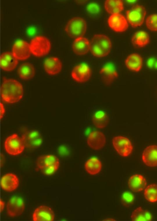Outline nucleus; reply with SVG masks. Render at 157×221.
Returning <instances> with one entry per match:
<instances>
[{
  "mask_svg": "<svg viewBox=\"0 0 157 221\" xmlns=\"http://www.w3.org/2000/svg\"><path fill=\"white\" fill-rule=\"evenodd\" d=\"M147 27L151 31H157V14H152L148 16L145 21Z\"/></svg>",
  "mask_w": 157,
  "mask_h": 221,
  "instance_id": "obj_31",
  "label": "nucleus"
},
{
  "mask_svg": "<svg viewBox=\"0 0 157 221\" xmlns=\"http://www.w3.org/2000/svg\"><path fill=\"white\" fill-rule=\"evenodd\" d=\"M144 195L146 200L150 202H157V184H151L146 187L144 191Z\"/></svg>",
  "mask_w": 157,
  "mask_h": 221,
  "instance_id": "obj_30",
  "label": "nucleus"
},
{
  "mask_svg": "<svg viewBox=\"0 0 157 221\" xmlns=\"http://www.w3.org/2000/svg\"><path fill=\"white\" fill-rule=\"evenodd\" d=\"M85 166V169L88 173L91 175H94L100 172L102 167V164L98 159L92 157L86 162Z\"/></svg>",
  "mask_w": 157,
  "mask_h": 221,
  "instance_id": "obj_28",
  "label": "nucleus"
},
{
  "mask_svg": "<svg viewBox=\"0 0 157 221\" xmlns=\"http://www.w3.org/2000/svg\"><path fill=\"white\" fill-rule=\"evenodd\" d=\"M106 142V138L104 135L98 131L91 132L88 136L87 143L91 148L95 150L102 148Z\"/></svg>",
  "mask_w": 157,
  "mask_h": 221,
  "instance_id": "obj_15",
  "label": "nucleus"
},
{
  "mask_svg": "<svg viewBox=\"0 0 157 221\" xmlns=\"http://www.w3.org/2000/svg\"><path fill=\"white\" fill-rule=\"evenodd\" d=\"M1 186L3 190L11 192L15 190L18 187L19 180L15 174L8 173L3 176L1 180Z\"/></svg>",
  "mask_w": 157,
  "mask_h": 221,
  "instance_id": "obj_16",
  "label": "nucleus"
},
{
  "mask_svg": "<svg viewBox=\"0 0 157 221\" xmlns=\"http://www.w3.org/2000/svg\"><path fill=\"white\" fill-rule=\"evenodd\" d=\"M131 217L133 221H151L152 219L151 214L141 207L137 208L133 211Z\"/></svg>",
  "mask_w": 157,
  "mask_h": 221,
  "instance_id": "obj_29",
  "label": "nucleus"
},
{
  "mask_svg": "<svg viewBox=\"0 0 157 221\" xmlns=\"http://www.w3.org/2000/svg\"><path fill=\"white\" fill-rule=\"evenodd\" d=\"M5 112V109L4 105L2 103H0V118L2 119L4 116Z\"/></svg>",
  "mask_w": 157,
  "mask_h": 221,
  "instance_id": "obj_36",
  "label": "nucleus"
},
{
  "mask_svg": "<svg viewBox=\"0 0 157 221\" xmlns=\"http://www.w3.org/2000/svg\"><path fill=\"white\" fill-rule=\"evenodd\" d=\"M57 152L60 157H65L68 156L70 153V149L68 145L63 144L60 145L57 148Z\"/></svg>",
  "mask_w": 157,
  "mask_h": 221,
  "instance_id": "obj_33",
  "label": "nucleus"
},
{
  "mask_svg": "<svg viewBox=\"0 0 157 221\" xmlns=\"http://www.w3.org/2000/svg\"><path fill=\"white\" fill-rule=\"evenodd\" d=\"M55 215L53 211L49 206L41 205L36 208L32 215L34 221H53Z\"/></svg>",
  "mask_w": 157,
  "mask_h": 221,
  "instance_id": "obj_14",
  "label": "nucleus"
},
{
  "mask_svg": "<svg viewBox=\"0 0 157 221\" xmlns=\"http://www.w3.org/2000/svg\"><path fill=\"white\" fill-rule=\"evenodd\" d=\"M125 63L126 67L129 70L138 72L141 69L143 64V58L137 53H133L126 58Z\"/></svg>",
  "mask_w": 157,
  "mask_h": 221,
  "instance_id": "obj_23",
  "label": "nucleus"
},
{
  "mask_svg": "<svg viewBox=\"0 0 157 221\" xmlns=\"http://www.w3.org/2000/svg\"><path fill=\"white\" fill-rule=\"evenodd\" d=\"M100 73L102 81L105 84L109 85L118 77V73L113 64H106L101 69Z\"/></svg>",
  "mask_w": 157,
  "mask_h": 221,
  "instance_id": "obj_19",
  "label": "nucleus"
},
{
  "mask_svg": "<svg viewBox=\"0 0 157 221\" xmlns=\"http://www.w3.org/2000/svg\"><path fill=\"white\" fill-rule=\"evenodd\" d=\"M146 14L145 7L138 4L134 5L126 12L127 21L133 28L140 26L143 24Z\"/></svg>",
  "mask_w": 157,
  "mask_h": 221,
  "instance_id": "obj_6",
  "label": "nucleus"
},
{
  "mask_svg": "<svg viewBox=\"0 0 157 221\" xmlns=\"http://www.w3.org/2000/svg\"><path fill=\"white\" fill-rule=\"evenodd\" d=\"M131 42L135 46L142 48L146 46L150 42L148 34L144 31L136 32L131 38Z\"/></svg>",
  "mask_w": 157,
  "mask_h": 221,
  "instance_id": "obj_24",
  "label": "nucleus"
},
{
  "mask_svg": "<svg viewBox=\"0 0 157 221\" xmlns=\"http://www.w3.org/2000/svg\"><path fill=\"white\" fill-rule=\"evenodd\" d=\"M142 159L147 166H157V145H151L147 147L143 152Z\"/></svg>",
  "mask_w": 157,
  "mask_h": 221,
  "instance_id": "obj_18",
  "label": "nucleus"
},
{
  "mask_svg": "<svg viewBox=\"0 0 157 221\" xmlns=\"http://www.w3.org/2000/svg\"><path fill=\"white\" fill-rule=\"evenodd\" d=\"M90 50L94 56L102 57L107 56L112 48L110 39L103 34H96L91 39Z\"/></svg>",
  "mask_w": 157,
  "mask_h": 221,
  "instance_id": "obj_2",
  "label": "nucleus"
},
{
  "mask_svg": "<svg viewBox=\"0 0 157 221\" xmlns=\"http://www.w3.org/2000/svg\"><path fill=\"white\" fill-rule=\"evenodd\" d=\"M36 170L46 176L54 174L60 166L59 159L55 155H44L39 156L36 162Z\"/></svg>",
  "mask_w": 157,
  "mask_h": 221,
  "instance_id": "obj_3",
  "label": "nucleus"
},
{
  "mask_svg": "<svg viewBox=\"0 0 157 221\" xmlns=\"http://www.w3.org/2000/svg\"><path fill=\"white\" fill-rule=\"evenodd\" d=\"M24 94L22 85L18 81L11 79L4 78L1 88V95L2 100L8 103H14L19 101Z\"/></svg>",
  "mask_w": 157,
  "mask_h": 221,
  "instance_id": "obj_1",
  "label": "nucleus"
},
{
  "mask_svg": "<svg viewBox=\"0 0 157 221\" xmlns=\"http://www.w3.org/2000/svg\"><path fill=\"white\" fill-rule=\"evenodd\" d=\"M12 53L18 60L28 59L31 53L29 44L22 40L16 41L13 45Z\"/></svg>",
  "mask_w": 157,
  "mask_h": 221,
  "instance_id": "obj_11",
  "label": "nucleus"
},
{
  "mask_svg": "<svg viewBox=\"0 0 157 221\" xmlns=\"http://www.w3.org/2000/svg\"><path fill=\"white\" fill-rule=\"evenodd\" d=\"M91 75V71L86 64L82 63L76 66L73 69L71 75L77 82H84L88 81Z\"/></svg>",
  "mask_w": 157,
  "mask_h": 221,
  "instance_id": "obj_12",
  "label": "nucleus"
},
{
  "mask_svg": "<svg viewBox=\"0 0 157 221\" xmlns=\"http://www.w3.org/2000/svg\"><path fill=\"white\" fill-rule=\"evenodd\" d=\"M25 147L29 149H34L40 147L43 141L40 132L36 130L28 131L22 136Z\"/></svg>",
  "mask_w": 157,
  "mask_h": 221,
  "instance_id": "obj_8",
  "label": "nucleus"
},
{
  "mask_svg": "<svg viewBox=\"0 0 157 221\" xmlns=\"http://www.w3.org/2000/svg\"><path fill=\"white\" fill-rule=\"evenodd\" d=\"M5 205V202L2 199H1L0 201V206H1V211L2 212L3 210Z\"/></svg>",
  "mask_w": 157,
  "mask_h": 221,
  "instance_id": "obj_37",
  "label": "nucleus"
},
{
  "mask_svg": "<svg viewBox=\"0 0 157 221\" xmlns=\"http://www.w3.org/2000/svg\"><path fill=\"white\" fill-rule=\"evenodd\" d=\"M29 44L31 53L37 57L47 54L50 52L51 47L49 40L43 36L34 37L32 39Z\"/></svg>",
  "mask_w": 157,
  "mask_h": 221,
  "instance_id": "obj_5",
  "label": "nucleus"
},
{
  "mask_svg": "<svg viewBox=\"0 0 157 221\" xmlns=\"http://www.w3.org/2000/svg\"><path fill=\"white\" fill-rule=\"evenodd\" d=\"M6 209L8 215L11 217L20 215L23 213L25 209L23 199L17 196L11 197L7 203Z\"/></svg>",
  "mask_w": 157,
  "mask_h": 221,
  "instance_id": "obj_10",
  "label": "nucleus"
},
{
  "mask_svg": "<svg viewBox=\"0 0 157 221\" xmlns=\"http://www.w3.org/2000/svg\"><path fill=\"white\" fill-rule=\"evenodd\" d=\"M13 53L10 52L3 53L0 56V67L3 70L10 71L17 67L18 61Z\"/></svg>",
  "mask_w": 157,
  "mask_h": 221,
  "instance_id": "obj_17",
  "label": "nucleus"
},
{
  "mask_svg": "<svg viewBox=\"0 0 157 221\" xmlns=\"http://www.w3.org/2000/svg\"><path fill=\"white\" fill-rule=\"evenodd\" d=\"M4 147L6 152L9 155L15 156L22 153L25 148L21 138L17 134H13L6 139Z\"/></svg>",
  "mask_w": 157,
  "mask_h": 221,
  "instance_id": "obj_7",
  "label": "nucleus"
},
{
  "mask_svg": "<svg viewBox=\"0 0 157 221\" xmlns=\"http://www.w3.org/2000/svg\"><path fill=\"white\" fill-rule=\"evenodd\" d=\"M112 143L116 150L121 156L127 157L132 152L133 146L131 142L128 139L125 137L115 136L113 138Z\"/></svg>",
  "mask_w": 157,
  "mask_h": 221,
  "instance_id": "obj_9",
  "label": "nucleus"
},
{
  "mask_svg": "<svg viewBox=\"0 0 157 221\" xmlns=\"http://www.w3.org/2000/svg\"><path fill=\"white\" fill-rule=\"evenodd\" d=\"M108 23L109 27L117 32L126 31L128 26L127 19L120 13L111 15L108 18Z\"/></svg>",
  "mask_w": 157,
  "mask_h": 221,
  "instance_id": "obj_13",
  "label": "nucleus"
},
{
  "mask_svg": "<svg viewBox=\"0 0 157 221\" xmlns=\"http://www.w3.org/2000/svg\"><path fill=\"white\" fill-rule=\"evenodd\" d=\"M147 184L145 178L140 174H135L132 176L128 181L129 188L134 192H140L144 190Z\"/></svg>",
  "mask_w": 157,
  "mask_h": 221,
  "instance_id": "obj_22",
  "label": "nucleus"
},
{
  "mask_svg": "<svg viewBox=\"0 0 157 221\" xmlns=\"http://www.w3.org/2000/svg\"><path fill=\"white\" fill-rule=\"evenodd\" d=\"M134 199L133 195L130 191H126L124 192L121 196V202L123 206L128 207L133 204Z\"/></svg>",
  "mask_w": 157,
  "mask_h": 221,
  "instance_id": "obj_32",
  "label": "nucleus"
},
{
  "mask_svg": "<svg viewBox=\"0 0 157 221\" xmlns=\"http://www.w3.org/2000/svg\"><path fill=\"white\" fill-rule=\"evenodd\" d=\"M34 66L29 62H25L21 64L18 69V73L21 79L29 80L33 78L35 74Z\"/></svg>",
  "mask_w": 157,
  "mask_h": 221,
  "instance_id": "obj_25",
  "label": "nucleus"
},
{
  "mask_svg": "<svg viewBox=\"0 0 157 221\" xmlns=\"http://www.w3.org/2000/svg\"><path fill=\"white\" fill-rule=\"evenodd\" d=\"M147 64L148 67L151 69H157V59L151 57L148 59Z\"/></svg>",
  "mask_w": 157,
  "mask_h": 221,
  "instance_id": "obj_35",
  "label": "nucleus"
},
{
  "mask_svg": "<svg viewBox=\"0 0 157 221\" xmlns=\"http://www.w3.org/2000/svg\"><path fill=\"white\" fill-rule=\"evenodd\" d=\"M72 48L75 54L79 55H84L90 50V43L87 39L81 37L75 39Z\"/></svg>",
  "mask_w": 157,
  "mask_h": 221,
  "instance_id": "obj_21",
  "label": "nucleus"
},
{
  "mask_svg": "<svg viewBox=\"0 0 157 221\" xmlns=\"http://www.w3.org/2000/svg\"><path fill=\"white\" fill-rule=\"evenodd\" d=\"M62 63L57 57H54L47 58L44 61V67L45 71L50 75H55L59 73L62 69Z\"/></svg>",
  "mask_w": 157,
  "mask_h": 221,
  "instance_id": "obj_20",
  "label": "nucleus"
},
{
  "mask_svg": "<svg viewBox=\"0 0 157 221\" xmlns=\"http://www.w3.org/2000/svg\"><path fill=\"white\" fill-rule=\"evenodd\" d=\"M106 11L112 14L120 13L124 9L123 2L121 0H107L104 2Z\"/></svg>",
  "mask_w": 157,
  "mask_h": 221,
  "instance_id": "obj_27",
  "label": "nucleus"
},
{
  "mask_svg": "<svg viewBox=\"0 0 157 221\" xmlns=\"http://www.w3.org/2000/svg\"><path fill=\"white\" fill-rule=\"evenodd\" d=\"M86 9L89 14L93 15L98 14L100 11L99 5L95 2H91L89 3L87 6Z\"/></svg>",
  "mask_w": 157,
  "mask_h": 221,
  "instance_id": "obj_34",
  "label": "nucleus"
},
{
  "mask_svg": "<svg viewBox=\"0 0 157 221\" xmlns=\"http://www.w3.org/2000/svg\"><path fill=\"white\" fill-rule=\"evenodd\" d=\"M92 122L97 128H102L105 127L109 122V118L105 111L99 110L96 112L92 116Z\"/></svg>",
  "mask_w": 157,
  "mask_h": 221,
  "instance_id": "obj_26",
  "label": "nucleus"
},
{
  "mask_svg": "<svg viewBox=\"0 0 157 221\" xmlns=\"http://www.w3.org/2000/svg\"><path fill=\"white\" fill-rule=\"evenodd\" d=\"M87 29V23L82 18L75 17L70 19L64 28L66 33L70 37L76 39L83 37Z\"/></svg>",
  "mask_w": 157,
  "mask_h": 221,
  "instance_id": "obj_4",
  "label": "nucleus"
}]
</instances>
